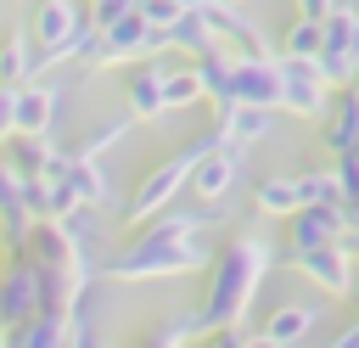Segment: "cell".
<instances>
[{
	"mask_svg": "<svg viewBox=\"0 0 359 348\" xmlns=\"http://www.w3.org/2000/svg\"><path fill=\"white\" fill-rule=\"evenodd\" d=\"M264 269H269V247H264V241L236 236V241H224V247L213 253V269H208V286H202V303H196L202 337H208L213 326H224V320H241V314H247V303H252V292H258Z\"/></svg>",
	"mask_w": 359,
	"mask_h": 348,
	"instance_id": "obj_1",
	"label": "cell"
},
{
	"mask_svg": "<svg viewBox=\"0 0 359 348\" xmlns=\"http://www.w3.org/2000/svg\"><path fill=\"white\" fill-rule=\"evenodd\" d=\"M45 314V269L28 258V253H11V269L0 275V326H22Z\"/></svg>",
	"mask_w": 359,
	"mask_h": 348,
	"instance_id": "obj_2",
	"label": "cell"
},
{
	"mask_svg": "<svg viewBox=\"0 0 359 348\" xmlns=\"http://www.w3.org/2000/svg\"><path fill=\"white\" fill-rule=\"evenodd\" d=\"M280 107H292L297 118H325V107H331V79L320 73V62L280 56Z\"/></svg>",
	"mask_w": 359,
	"mask_h": 348,
	"instance_id": "obj_3",
	"label": "cell"
},
{
	"mask_svg": "<svg viewBox=\"0 0 359 348\" xmlns=\"http://www.w3.org/2000/svg\"><path fill=\"white\" fill-rule=\"evenodd\" d=\"M84 28H90V22H79L73 0H39V6H34V39L45 45V56H50V62H62V56H79V45H84Z\"/></svg>",
	"mask_w": 359,
	"mask_h": 348,
	"instance_id": "obj_4",
	"label": "cell"
},
{
	"mask_svg": "<svg viewBox=\"0 0 359 348\" xmlns=\"http://www.w3.org/2000/svg\"><path fill=\"white\" fill-rule=\"evenodd\" d=\"M342 241V202H303L297 213H286V253H309V247H331Z\"/></svg>",
	"mask_w": 359,
	"mask_h": 348,
	"instance_id": "obj_5",
	"label": "cell"
},
{
	"mask_svg": "<svg viewBox=\"0 0 359 348\" xmlns=\"http://www.w3.org/2000/svg\"><path fill=\"white\" fill-rule=\"evenodd\" d=\"M224 101L280 107V62H275V56H236V67H230V95H224Z\"/></svg>",
	"mask_w": 359,
	"mask_h": 348,
	"instance_id": "obj_6",
	"label": "cell"
},
{
	"mask_svg": "<svg viewBox=\"0 0 359 348\" xmlns=\"http://www.w3.org/2000/svg\"><path fill=\"white\" fill-rule=\"evenodd\" d=\"M236 174H241V140H219V146H208V152L196 157L191 191H196L202 202H219V196L236 185Z\"/></svg>",
	"mask_w": 359,
	"mask_h": 348,
	"instance_id": "obj_7",
	"label": "cell"
},
{
	"mask_svg": "<svg viewBox=\"0 0 359 348\" xmlns=\"http://www.w3.org/2000/svg\"><path fill=\"white\" fill-rule=\"evenodd\" d=\"M297 269L320 286V292H353V258H348V241H331V247H309L297 253Z\"/></svg>",
	"mask_w": 359,
	"mask_h": 348,
	"instance_id": "obj_8",
	"label": "cell"
},
{
	"mask_svg": "<svg viewBox=\"0 0 359 348\" xmlns=\"http://www.w3.org/2000/svg\"><path fill=\"white\" fill-rule=\"evenodd\" d=\"M39 67H50V56H45V45L34 39V34H6L0 39V84H34V73Z\"/></svg>",
	"mask_w": 359,
	"mask_h": 348,
	"instance_id": "obj_9",
	"label": "cell"
},
{
	"mask_svg": "<svg viewBox=\"0 0 359 348\" xmlns=\"http://www.w3.org/2000/svg\"><path fill=\"white\" fill-rule=\"evenodd\" d=\"M123 101H129V118H157V112H168V67L146 62V67L123 84Z\"/></svg>",
	"mask_w": 359,
	"mask_h": 348,
	"instance_id": "obj_10",
	"label": "cell"
},
{
	"mask_svg": "<svg viewBox=\"0 0 359 348\" xmlns=\"http://www.w3.org/2000/svg\"><path fill=\"white\" fill-rule=\"evenodd\" d=\"M320 140L342 157V152H359V90L348 84V90H337V107H325V129H320Z\"/></svg>",
	"mask_w": 359,
	"mask_h": 348,
	"instance_id": "obj_11",
	"label": "cell"
},
{
	"mask_svg": "<svg viewBox=\"0 0 359 348\" xmlns=\"http://www.w3.org/2000/svg\"><path fill=\"white\" fill-rule=\"evenodd\" d=\"M320 303H280L269 320H264V331H258V342H297V337H309L314 326H320Z\"/></svg>",
	"mask_w": 359,
	"mask_h": 348,
	"instance_id": "obj_12",
	"label": "cell"
},
{
	"mask_svg": "<svg viewBox=\"0 0 359 348\" xmlns=\"http://www.w3.org/2000/svg\"><path fill=\"white\" fill-rule=\"evenodd\" d=\"M252 208L258 213H297L303 208V174H264L258 191H252Z\"/></svg>",
	"mask_w": 359,
	"mask_h": 348,
	"instance_id": "obj_13",
	"label": "cell"
},
{
	"mask_svg": "<svg viewBox=\"0 0 359 348\" xmlns=\"http://www.w3.org/2000/svg\"><path fill=\"white\" fill-rule=\"evenodd\" d=\"M56 90L50 84H17V129H50V112H56Z\"/></svg>",
	"mask_w": 359,
	"mask_h": 348,
	"instance_id": "obj_14",
	"label": "cell"
},
{
	"mask_svg": "<svg viewBox=\"0 0 359 348\" xmlns=\"http://www.w3.org/2000/svg\"><path fill=\"white\" fill-rule=\"evenodd\" d=\"M168 34H174V45H185L191 56H202V51H213V45H219V34H213V22L202 17V6H191Z\"/></svg>",
	"mask_w": 359,
	"mask_h": 348,
	"instance_id": "obj_15",
	"label": "cell"
},
{
	"mask_svg": "<svg viewBox=\"0 0 359 348\" xmlns=\"http://www.w3.org/2000/svg\"><path fill=\"white\" fill-rule=\"evenodd\" d=\"M320 45H325V22H314V17H292V22H286V39H280V51H286V56L314 62V56H320Z\"/></svg>",
	"mask_w": 359,
	"mask_h": 348,
	"instance_id": "obj_16",
	"label": "cell"
},
{
	"mask_svg": "<svg viewBox=\"0 0 359 348\" xmlns=\"http://www.w3.org/2000/svg\"><path fill=\"white\" fill-rule=\"evenodd\" d=\"M342 174L337 168H309L303 174V202H342Z\"/></svg>",
	"mask_w": 359,
	"mask_h": 348,
	"instance_id": "obj_17",
	"label": "cell"
},
{
	"mask_svg": "<svg viewBox=\"0 0 359 348\" xmlns=\"http://www.w3.org/2000/svg\"><path fill=\"white\" fill-rule=\"evenodd\" d=\"M208 90H202V73L196 67H185V73H168V107H191V101H202Z\"/></svg>",
	"mask_w": 359,
	"mask_h": 348,
	"instance_id": "obj_18",
	"label": "cell"
},
{
	"mask_svg": "<svg viewBox=\"0 0 359 348\" xmlns=\"http://www.w3.org/2000/svg\"><path fill=\"white\" fill-rule=\"evenodd\" d=\"M191 6H196V0H140V11H146L151 22H163V28H174Z\"/></svg>",
	"mask_w": 359,
	"mask_h": 348,
	"instance_id": "obj_19",
	"label": "cell"
},
{
	"mask_svg": "<svg viewBox=\"0 0 359 348\" xmlns=\"http://www.w3.org/2000/svg\"><path fill=\"white\" fill-rule=\"evenodd\" d=\"M11 135H17V90L0 84V140H11Z\"/></svg>",
	"mask_w": 359,
	"mask_h": 348,
	"instance_id": "obj_20",
	"label": "cell"
},
{
	"mask_svg": "<svg viewBox=\"0 0 359 348\" xmlns=\"http://www.w3.org/2000/svg\"><path fill=\"white\" fill-rule=\"evenodd\" d=\"M140 0H90V22H112V17H123V11H135Z\"/></svg>",
	"mask_w": 359,
	"mask_h": 348,
	"instance_id": "obj_21",
	"label": "cell"
},
{
	"mask_svg": "<svg viewBox=\"0 0 359 348\" xmlns=\"http://www.w3.org/2000/svg\"><path fill=\"white\" fill-rule=\"evenodd\" d=\"M348 84H353V90H359V67H353V79H348Z\"/></svg>",
	"mask_w": 359,
	"mask_h": 348,
	"instance_id": "obj_22",
	"label": "cell"
},
{
	"mask_svg": "<svg viewBox=\"0 0 359 348\" xmlns=\"http://www.w3.org/2000/svg\"><path fill=\"white\" fill-rule=\"evenodd\" d=\"M236 6H247V0H236Z\"/></svg>",
	"mask_w": 359,
	"mask_h": 348,
	"instance_id": "obj_23",
	"label": "cell"
}]
</instances>
